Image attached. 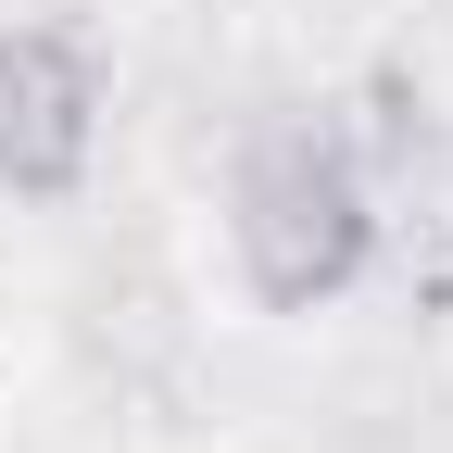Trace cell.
<instances>
[{
    "label": "cell",
    "instance_id": "1",
    "mask_svg": "<svg viewBox=\"0 0 453 453\" xmlns=\"http://www.w3.org/2000/svg\"><path fill=\"white\" fill-rule=\"evenodd\" d=\"M240 240H252V265H265V290H277V303L340 290V277H353V252H365L353 177H340L315 139L252 151V177H240Z\"/></svg>",
    "mask_w": 453,
    "mask_h": 453
},
{
    "label": "cell",
    "instance_id": "2",
    "mask_svg": "<svg viewBox=\"0 0 453 453\" xmlns=\"http://www.w3.org/2000/svg\"><path fill=\"white\" fill-rule=\"evenodd\" d=\"M76 151H88V64L64 38H13L0 50V177L64 189Z\"/></svg>",
    "mask_w": 453,
    "mask_h": 453
}]
</instances>
